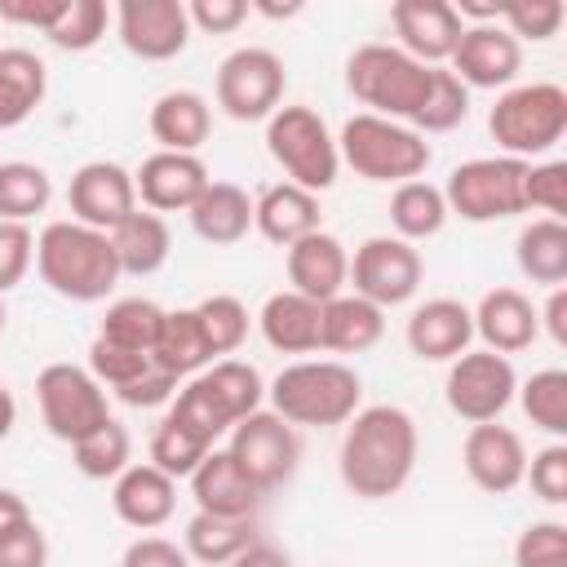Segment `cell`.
Here are the masks:
<instances>
[{"label":"cell","mask_w":567,"mask_h":567,"mask_svg":"<svg viewBox=\"0 0 567 567\" xmlns=\"http://www.w3.org/2000/svg\"><path fill=\"white\" fill-rule=\"evenodd\" d=\"M346 89L368 115L399 120L421 137L447 133L470 115V89L447 66L416 62L399 44H359L346 58Z\"/></svg>","instance_id":"cell-1"},{"label":"cell","mask_w":567,"mask_h":567,"mask_svg":"<svg viewBox=\"0 0 567 567\" xmlns=\"http://www.w3.org/2000/svg\"><path fill=\"white\" fill-rule=\"evenodd\" d=\"M416 447H421V439H416V421L408 408H399V403L359 408L346 421L341 452H337L346 492H354L359 501L399 496L416 470Z\"/></svg>","instance_id":"cell-2"},{"label":"cell","mask_w":567,"mask_h":567,"mask_svg":"<svg viewBox=\"0 0 567 567\" xmlns=\"http://www.w3.org/2000/svg\"><path fill=\"white\" fill-rule=\"evenodd\" d=\"M35 270L49 284V292L66 301H102L120 284V261L106 230L80 226V221H49L35 235Z\"/></svg>","instance_id":"cell-3"},{"label":"cell","mask_w":567,"mask_h":567,"mask_svg":"<svg viewBox=\"0 0 567 567\" xmlns=\"http://www.w3.org/2000/svg\"><path fill=\"white\" fill-rule=\"evenodd\" d=\"M266 399L288 425H346L363 403V381L341 359H297L279 368Z\"/></svg>","instance_id":"cell-4"},{"label":"cell","mask_w":567,"mask_h":567,"mask_svg":"<svg viewBox=\"0 0 567 567\" xmlns=\"http://www.w3.org/2000/svg\"><path fill=\"white\" fill-rule=\"evenodd\" d=\"M487 133L509 159L532 164L536 155H549L567 133V89L554 80L509 84L487 111Z\"/></svg>","instance_id":"cell-5"},{"label":"cell","mask_w":567,"mask_h":567,"mask_svg":"<svg viewBox=\"0 0 567 567\" xmlns=\"http://www.w3.org/2000/svg\"><path fill=\"white\" fill-rule=\"evenodd\" d=\"M337 155L363 182H394V186H403V182H416L430 168L434 151H430V142L416 128L359 111V115H350L341 124Z\"/></svg>","instance_id":"cell-6"},{"label":"cell","mask_w":567,"mask_h":567,"mask_svg":"<svg viewBox=\"0 0 567 567\" xmlns=\"http://www.w3.org/2000/svg\"><path fill=\"white\" fill-rule=\"evenodd\" d=\"M266 151L284 168V182H292L310 195H323L341 173L337 137L328 133L323 115L315 106H301V102L279 106L266 120Z\"/></svg>","instance_id":"cell-7"},{"label":"cell","mask_w":567,"mask_h":567,"mask_svg":"<svg viewBox=\"0 0 567 567\" xmlns=\"http://www.w3.org/2000/svg\"><path fill=\"white\" fill-rule=\"evenodd\" d=\"M527 164L523 159H509V155H478V159H465L447 173V186H443V199H447V213H456L461 221H505V217H518L527 213Z\"/></svg>","instance_id":"cell-8"},{"label":"cell","mask_w":567,"mask_h":567,"mask_svg":"<svg viewBox=\"0 0 567 567\" xmlns=\"http://www.w3.org/2000/svg\"><path fill=\"white\" fill-rule=\"evenodd\" d=\"M35 403L44 430L62 443H80L111 416L102 381L80 363H44L35 377Z\"/></svg>","instance_id":"cell-9"},{"label":"cell","mask_w":567,"mask_h":567,"mask_svg":"<svg viewBox=\"0 0 567 567\" xmlns=\"http://www.w3.org/2000/svg\"><path fill=\"white\" fill-rule=\"evenodd\" d=\"M230 461L248 474V483L266 496L275 487H284L297 474L301 461V439L297 425H288L284 416H275L270 408H257L252 416L230 425V443H226Z\"/></svg>","instance_id":"cell-10"},{"label":"cell","mask_w":567,"mask_h":567,"mask_svg":"<svg viewBox=\"0 0 567 567\" xmlns=\"http://www.w3.org/2000/svg\"><path fill=\"white\" fill-rule=\"evenodd\" d=\"M284 58L261 49V44H244L235 53L221 58L217 66V106L239 120V124H252V120H270L284 102Z\"/></svg>","instance_id":"cell-11"},{"label":"cell","mask_w":567,"mask_h":567,"mask_svg":"<svg viewBox=\"0 0 567 567\" xmlns=\"http://www.w3.org/2000/svg\"><path fill=\"white\" fill-rule=\"evenodd\" d=\"M514 390H518V372L496 350H465V354H456L452 368H447V381H443L447 408L461 421H470V425L496 421L514 403Z\"/></svg>","instance_id":"cell-12"},{"label":"cell","mask_w":567,"mask_h":567,"mask_svg":"<svg viewBox=\"0 0 567 567\" xmlns=\"http://www.w3.org/2000/svg\"><path fill=\"white\" fill-rule=\"evenodd\" d=\"M421 275H425L421 252L408 239H399V235H372L350 257V284H354V292L363 301L381 306V310L412 301L416 288H421Z\"/></svg>","instance_id":"cell-13"},{"label":"cell","mask_w":567,"mask_h":567,"mask_svg":"<svg viewBox=\"0 0 567 567\" xmlns=\"http://www.w3.org/2000/svg\"><path fill=\"white\" fill-rule=\"evenodd\" d=\"M115 31L120 44L142 62H168L190 44V18L182 0H120Z\"/></svg>","instance_id":"cell-14"},{"label":"cell","mask_w":567,"mask_h":567,"mask_svg":"<svg viewBox=\"0 0 567 567\" xmlns=\"http://www.w3.org/2000/svg\"><path fill=\"white\" fill-rule=\"evenodd\" d=\"M66 204H71V221L111 235L128 213H137L133 173L124 164H115V159H89V164H80L71 173Z\"/></svg>","instance_id":"cell-15"},{"label":"cell","mask_w":567,"mask_h":567,"mask_svg":"<svg viewBox=\"0 0 567 567\" xmlns=\"http://www.w3.org/2000/svg\"><path fill=\"white\" fill-rule=\"evenodd\" d=\"M447 62L465 89H509L523 66V44L501 22H474L461 31Z\"/></svg>","instance_id":"cell-16"},{"label":"cell","mask_w":567,"mask_h":567,"mask_svg":"<svg viewBox=\"0 0 567 567\" xmlns=\"http://www.w3.org/2000/svg\"><path fill=\"white\" fill-rule=\"evenodd\" d=\"M461 465L478 492L505 496L527 474V447H523L518 430H509L501 421H483V425H470V434L461 443Z\"/></svg>","instance_id":"cell-17"},{"label":"cell","mask_w":567,"mask_h":567,"mask_svg":"<svg viewBox=\"0 0 567 567\" xmlns=\"http://www.w3.org/2000/svg\"><path fill=\"white\" fill-rule=\"evenodd\" d=\"M390 27L399 35V49L412 53L416 62L443 66L465 31L461 13L447 0H394L390 4Z\"/></svg>","instance_id":"cell-18"},{"label":"cell","mask_w":567,"mask_h":567,"mask_svg":"<svg viewBox=\"0 0 567 567\" xmlns=\"http://www.w3.org/2000/svg\"><path fill=\"white\" fill-rule=\"evenodd\" d=\"M208 164L199 155L155 151L133 173V190L151 213H190V204L208 190Z\"/></svg>","instance_id":"cell-19"},{"label":"cell","mask_w":567,"mask_h":567,"mask_svg":"<svg viewBox=\"0 0 567 567\" xmlns=\"http://www.w3.org/2000/svg\"><path fill=\"white\" fill-rule=\"evenodd\" d=\"M474 341V315L456 297H430L408 319V350L425 363H452Z\"/></svg>","instance_id":"cell-20"},{"label":"cell","mask_w":567,"mask_h":567,"mask_svg":"<svg viewBox=\"0 0 567 567\" xmlns=\"http://www.w3.org/2000/svg\"><path fill=\"white\" fill-rule=\"evenodd\" d=\"M288 284L292 292L310 301H332L350 284V252L332 230H315L297 244H288Z\"/></svg>","instance_id":"cell-21"},{"label":"cell","mask_w":567,"mask_h":567,"mask_svg":"<svg viewBox=\"0 0 567 567\" xmlns=\"http://www.w3.org/2000/svg\"><path fill=\"white\" fill-rule=\"evenodd\" d=\"M190 483V496H195V509L199 514H221V518H257L261 509V492L248 483V474L230 461L226 447H213L195 474L186 478Z\"/></svg>","instance_id":"cell-22"},{"label":"cell","mask_w":567,"mask_h":567,"mask_svg":"<svg viewBox=\"0 0 567 567\" xmlns=\"http://www.w3.org/2000/svg\"><path fill=\"white\" fill-rule=\"evenodd\" d=\"M470 315H474V337H483V350H496L505 359L518 354V350H527L540 337L536 306L518 288H492V292H483Z\"/></svg>","instance_id":"cell-23"},{"label":"cell","mask_w":567,"mask_h":567,"mask_svg":"<svg viewBox=\"0 0 567 567\" xmlns=\"http://www.w3.org/2000/svg\"><path fill=\"white\" fill-rule=\"evenodd\" d=\"M111 509H115L120 523H128L137 532H151V527L173 518V509H177V478H168L151 461L128 465L120 478H111Z\"/></svg>","instance_id":"cell-24"},{"label":"cell","mask_w":567,"mask_h":567,"mask_svg":"<svg viewBox=\"0 0 567 567\" xmlns=\"http://www.w3.org/2000/svg\"><path fill=\"white\" fill-rule=\"evenodd\" d=\"M252 230L279 248L323 230V213H319V195L292 186V182H275L252 199Z\"/></svg>","instance_id":"cell-25"},{"label":"cell","mask_w":567,"mask_h":567,"mask_svg":"<svg viewBox=\"0 0 567 567\" xmlns=\"http://www.w3.org/2000/svg\"><path fill=\"white\" fill-rule=\"evenodd\" d=\"M151 137L159 142V151H177V155H195L208 133H213V111L208 97L195 89H168L155 97L151 106Z\"/></svg>","instance_id":"cell-26"},{"label":"cell","mask_w":567,"mask_h":567,"mask_svg":"<svg viewBox=\"0 0 567 567\" xmlns=\"http://www.w3.org/2000/svg\"><path fill=\"white\" fill-rule=\"evenodd\" d=\"M381 332H385V310L363 301L359 292H341L319 306V350L363 354L381 341Z\"/></svg>","instance_id":"cell-27"},{"label":"cell","mask_w":567,"mask_h":567,"mask_svg":"<svg viewBox=\"0 0 567 567\" xmlns=\"http://www.w3.org/2000/svg\"><path fill=\"white\" fill-rule=\"evenodd\" d=\"M190 230L213 244V248H230L252 230V199L244 186L235 182H208V190L190 204Z\"/></svg>","instance_id":"cell-28"},{"label":"cell","mask_w":567,"mask_h":567,"mask_svg":"<svg viewBox=\"0 0 567 567\" xmlns=\"http://www.w3.org/2000/svg\"><path fill=\"white\" fill-rule=\"evenodd\" d=\"M257 328H261L266 346L279 354H310V350H319V301H310L292 288L270 292L257 315Z\"/></svg>","instance_id":"cell-29"},{"label":"cell","mask_w":567,"mask_h":567,"mask_svg":"<svg viewBox=\"0 0 567 567\" xmlns=\"http://www.w3.org/2000/svg\"><path fill=\"white\" fill-rule=\"evenodd\" d=\"M49 93V66L31 49H0V128H18Z\"/></svg>","instance_id":"cell-30"},{"label":"cell","mask_w":567,"mask_h":567,"mask_svg":"<svg viewBox=\"0 0 567 567\" xmlns=\"http://www.w3.org/2000/svg\"><path fill=\"white\" fill-rule=\"evenodd\" d=\"M111 248H115V261H120V275H155L168 252H173V235H168V221L159 213H128L115 230H111Z\"/></svg>","instance_id":"cell-31"},{"label":"cell","mask_w":567,"mask_h":567,"mask_svg":"<svg viewBox=\"0 0 567 567\" xmlns=\"http://www.w3.org/2000/svg\"><path fill=\"white\" fill-rule=\"evenodd\" d=\"M514 261L532 284L563 288L567 284V226L558 217H536L514 239Z\"/></svg>","instance_id":"cell-32"},{"label":"cell","mask_w":567,"mask_h":567,"mask_svg":"<svg viewBox=\"0 0 567 567\" xmlns=\"http://www.w3.org/2000/svg\"><path fill=\"white\" fill-rule=\"evenodd\" d=\"M151 359H155L164 372H173L177 381H190V377H199V372L213 363V350H208V341H204V328H199L195 306L164 310V328H159V341H155Z\"/></svg>","instance_id":"cell-33"},{"label":"cell","mask_w":567,"mask_h":567,"mask_svg":"<svg viewBox=\"0 0 567 567\" xmlns=\"http://www.w3.org/2000/svg\"><path fill=\"white\" fill-rule=\"evenodd\" d=\"M195 381L208 390V399L217 403V412H221L230 425L244 421V416H252V412L266 403V381H261V372H257L252 363H244V359H213Z\"/></svg>","instance_id":"cell-34"},{"label":"cell","mask_w":567,"mask_h":567,"mask_svg":"<svg viewBox=\"0 0 567 567\" xmlns=\"http://www.w3.org/2000/svg\"><path fill=\"white\" fill-rule=\"evenodd\" d=\"M252 540H257V523L252 518H221V514H199V509L182 532L186 558L190 563H208V567H226Z\"/></svg>","instance_id":"cell-35"},{"label":"cell","mask_w":567,"mask_h":567,"mask_svg":"<svg viewBox=\"0 0 567 567\" xmlns=\"http://www.w3.org/2000/svg\"><path fill=\"white\" fill-rule=\"evenodd\" d=\"M447 199H443V186H430V182H403L394 186L390 195V226L399 239L416 244V239H434L447 221Z\"/></svg>","instance_id":"cell-36"},{"label":"cell","mask_w":567,"mask_h":567,"mask_svg":"<svg viewBox=\"0 0 567 567\" xmlns=\"http://www.w3.org/2000/svg\"><path fill=\"white\" fill-rule=\"evenodd\" d=\"M159 328H164V306H155L151 297H120V301L106 306V315L97 323V337L111 341V346L151 354L155 341H159Z\"/></svg>","instance_id":"cell-37"},{"label":"cell","mask_w":567,"mask_h":567,"mask_svg":"<svg viewBox=\"0 0 567 567\" xmlns=\"http://www.w3.org/2000/svg\"><path fill=\"white\" fill-rule=\"evenodd\" d=\"M53 199V177L40 164L9 159L0 164V221H31Z\"/></svg>","instance_id":"cell-38"},{"label":"cell","mask_w":567,"mask_h":567,"mask_svg":"<svg viewBox=\"0 0 567 567\" xmlns=\"http://www.w3.org/2000/svg\"><path fill=\"white\" fill-rule=\"evenodd\" d=\"M128 456H133V439H128V430L115 416H106L93 434L71 443V461H75V470L84 478H120L133 465Z\"/></svg>","instance_id":"cell-39"},{"label":"cell","mask_w":567,"mask_h":567,"mask_svg":"<svg viewBox=\"0 0 567 567\" xmlns=\"http://www.w3.org/2000/svg\"><path fill=\"white\" fill-rule=\"evenodd\" d=\"M514 394H518V403H523V412L536 430H545L554 439L567 434V372L563 368L532 372Z\"/></svg>","instance_id":"cell-40"},{"label":"cell","mask_w":567,"mask_h":567,"mask_svg":"<svg viewBox=\"0 0 567 567\" xmlns=\"http://www.w3.org/2000/svg\"><path fill=\"white\" fill-rule=\"evenodd\" d=\"M195 315H199V328H204V341H208L213 354H235L244 346V337H248V323H252L248 306L239 297H230V292L204 297L195 306Z\"/></svg>","instance_id":"cell-41"},{"label":"cell","mask_w":567,"mask_h":567,"mask_svg":"<svg viewBox=\"0 0 567 567\" xmlns=\"http://www.w3.org/2000/svg\"><path fill=\"white\" fill-rule=\"evenodd\" d=\"M106 4L102 0H66V9H62V18L44 31L49 35V44H58L62 53H84V49H93L102 35H106Z\"/></svg>","instance_id":"cell-42"},{"label":"cell","mask_w":567,"mask_h":567,"mask_svg":"<svg viewBox=\"0 0 567 567\" xmlns=\"http://www.w3.org/2000/svg\"><path fill=\"white\" fill-rule=\"evenodd\" d=\"M213 447L208 443H199L195 434H186L177 421H159L155 425V434H151V465L155 470H164L168 478H190L195 474V465L208 456Z\"/></svg>","instance_id":"cell-43"},{"label":"cell","mask_w":567,"mask_h":567,"mask_svg":"<svg viewBox=\"0 0 567 567\" xmlns=\"http://www.w3.org/2000/svg\"><path fill=\"white\" fill-rule=\"evenodd\" d=\"M563 18H567L563 0H514V4H501V13H496V22L514 40H536V44L558 35Z\"/></svg>","instance_id":"cell-44"},{"label":"cell","mask_w":567,"mask_h":567,"mask_svg":"<svg viewBox=\"0 0 567 567\" xmlns=\"http://www.w3.org/2000/svg\"><path fill=\"white\" fill-rule=\"evenodd\" d=\"M514 567H567V527L558 518L527 523L514 540Z\"/></svg>","instance_id":"cell-45"},{"label":"cell","mask_w":567,"mask_h":567,"mask_svg":"<svg viewBox=\"0 0 567 567\" xmlns=\"http://www.w3.org/2000/svg\"><path fill=\"white\" fill-rule=\"evenodd\" d=\"M527 208H540L545 217H558L567 213V164L563 159H540V164H527Z\"/></svg>","instance_id":"cell-46"},{"label":"cell","mask_w":567,"mask_h":567,"mask_svg":"<svg viewBox=\"0 0 567 567\" xmlns=\"http://www.w3.org/2000/svg\"><path fill=\"white\" fill-rule=\"evenodd\" d=\"M151 363H155L151 354H137V350L111 346V341H102V337H93V346H89V372H93L102 385H111V390L128 385V381H133V377H142Z\"/></svg>","instance_id":"cell-47"},{"label":"cell","mask_w":567,"mask_h":567,"mask_svg":"<svg viewBox=\"0 0 567 567\" xmlns=\"http://www.w3.org/2000/svg\"><path fill=\"white\" fill-rule=\"evenodd\" d=\"M523 483H532L536 501L563 505V501H567V443H549V447H540L536 456H527Z\"/></svg>","instance_id":"cell-48"},{"label":"cell","mask_w":567,"mask_h":567,"mask_svg":"<svg viewBox=\"0 0 567 567\" xmlns=\"http://www.w3.org/2000/svg\"><path fill=\"white\" fill-rule=\"evenodd\" d=\"M35 261V235L27 221H0V297L13 292Z\"/></svg>","instance_id":"cell-49"},{"label":"cell","mask_w":567,"mask_h":567,"mask_svg":"<svg viewBox=\"0 0 567 567\" xmlns=\"http://www.w3.org/2000/svg\"><path fill=\"white\" fill-rule=\"evenodd\" d=\"M0 567H49V536L35 518H22L0 532Z\"/></svg>","instance_id":"cell-50"},{"label":"cell","mask_w":567,"mask_h":567,"mask_svg":"<svg viewBox=\"0 0 567 567\" xmlns=\"http://www.w3.org/2000/svg\"><path fill=\"white\" fill-rule=\"evenodd\" d=\"M182 390V381L173 377V372H164L159 363H151L142 377H133L128 385H120V390H111L124 408H159V403H173V394Z\"/></svg>","instance_id":"cell-51"},{"label":"cell","mask_w":567,"mask_h":567,"mask_svg":"<svg viewBox=\"0 0 567 567\" xmlns=\"http://www.w3.org/2000/svg\"><path fill=\"white\" fill-rule=\"evenodd\" d=\"M120 567H190L186 549L168 536H137L128 540V549L120 554Z\"/></svg>","instance_id":"cell-52"},{"label":"cell","mask_w":567,"mask_h":567,"mask_svg":"<svg viewBox=\"0 0 567 567\" xmlns=\"http://www.w3.org/2000/svg\"><path fill=\"white\" fill-rule=\"evenodd\" d=\"M186 18H190V31L199 27L208 35H226L248 18V4L244 0H190Z\"/></svg>","instance_id":"cell-53"},{"label":"cell","mask_w":567,"mask_h":567,"mask_svg":"<svg viewBox=\"0 0 567 567\" xmlns=\"http://www.w3.org/2000/svg\"><path fill=\"white\" fill-rule=\"evenodd\" d=\"M62 9H66V0H0V22L49 31L62 18Z\"/></svg>","instance_id":"cell-54"},{"label":"cell","mask_w":567,"mask_h":567,"mask_svg":"<svg viewBox=\"0 0 567 567\" xmlns=\"http://www.w3.org/2000/svg\"><path fill=\"white\" fill-rule=\"evenodd\" d=\"M536 319H540V328L549 332V341L563 350V346H567V288H549V297H545V306L536 310Z\"/></svg>","instance_id":"cell-55"},{"label":"cell","mask_w":567,"mask_h":567,"mask_svg":"<svg viewBox=\"0 0 567 567\" xmlns=\"http://www.w3.org/2000/svg\"><path fill=\"white\" fill-rule=\"evenodd\" d=\"M226 567H292V558H288L279 545H270V540L257 536V540H252L244 554H235Z\"/></svg>","instance_id":"cell-56"},{"label":"cell","mask_w":567,"mask_h":567,"mask_svg":"<svg viewBox=\"0 0 567 567\" xmlns=\"http://www.w3.org/2000/svg\"><path fill=\"white\" fill-rule=\"evenodd\" d=\"M22 518H31V505L22 501V492L0 487V532L13 527V523H22Z\"/></svg>","instance_id":"cell-57"},{"label":"cell","mask_w":567,"mask_h":567,"mask_svg":"<svg viewBox=\"0 0 567 567\" xmlns=\"http://www.w3.org/2000/svg\"><path fill=\"white\" fill-rule=\"evenodd\" d=\"M13 425H18V403H13V394H9V385L0 381V443L13 434Z\"/></svg>","instance_id":"cell-58"},{"label":"cell","mask_w":567,"mask_h":567,"mask_svg":"<svg viewBox=\"0 0 567 567\" xmlns=\"http://www.w3.org/2000/svg\"><path fill=\"white\" fill-rule=\"evenodd\" d=\"M248 9H257V13H266V18H292V13H301V4L292 0V4H270V0H257V4H248Z\"/></svg>","instance_id":"cell-59"},{"label":"cell","mask_w":567,"mask_h":567,"mask_svg":"<svg viewBox=\"0 0 567 567\" xmlns=\"http://www.w3.org/2000/svg\"><path fill=\"white\" fill-rule=\"evenodd\" d=\"M4 323H9V310H4V297H0V332H4Z\"/></svg>","instance_id":"cell-60"}]
</instances>
